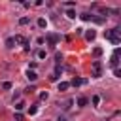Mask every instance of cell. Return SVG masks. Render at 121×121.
I'll return each mask as SVG.
<instances>
[{
  "label": "cell",
  "instance_id": "obj_26",
  "mask_svg": "<svg viewBox=\"0 0 121 121\" xmlns=\"http://www.w3.org/2000/svg\"><path fill=\"white\" fill-rule=\"evenodd\" d=\"M47 96H49L47 93H40V98H42V100H47Z\"/></svg>",
  "mask_w": 121,
  "mask_h": 121
},
{
  "label": "cell",
  "instance_id": "obj_18",
  "mask_svg": "<svg viewBox=\"0 0 121 121\" xmlns=\"http://www.w3.org/2000/svg\"><path fill=\"white\" fill-rule=\"evenodd\" d=\"M26 23H28V17H21L19 19V25H26Z\"/></svg>",
  "mask_w": 121,
  "mask_h": 121
},
{
  "label": "cell",
  "instance_id": "obj_4",
  "mask_svg": "<svg viewBox=\"0 0 121 121\" xmlns=\"http://www.w3.org/2000/svg\"><path fill=\"white\" fill-rule=\"evenodd\" d=\"M83 83H85L83 78H74V79L70 81V85H74V87H79V85H83Z\"/></svg>",
  "mask_w": 121,
  "mask_h": 121
},
{
  "label": "cell",
  "instance_id": "obj_2",
  "mask_svg": "<svg viewBox=\"0 0 121 121\" xmlns=\"http://www.w3.org/2000/svg\"><path fill=\"white\" fill-rule=\"evenodd\" d=\"M93 76L95 78H100L102 76V64H100V60H95L93 62Z\"/></svg>",
  "mask_w": 121,
  "mask_h": 121
},
{
  "label": "cell",
  "instance_id": "obj_22",
  "mask_svg": "<svg viewBox=\"0 0 121 121\" xmlns=\"http://www.w3.org/2000/svg\"><path fill=\"white\" fill-rule=\"evenodd\" d=\"M113 74H115V78H121V70L119 68H113Z\"/></svg>",
  "mask_w": 121,
  "mask_h": 121
},
{
  "label": "cell",
  "instance_id": "obj_7",
  "mask_svg": "<svg viewBox=\"0 0 121 121\" xmlns=\"http://www.w3.org/2000/svg\"><path fill=\"white\" fill-rule=\"evenodd\" d=\"M26 78H28L30 81H36V79H38V76H36L34 70H28V72H26Z\"/></svg>",
  "mask_w": 121,
  "mask_h": 121
},
{
  "label": "cell",
  "instance_id": "obj_12",
  "mask_svg": "<svg viewBox=\"0 0 121 121\" xmlns=\"http://www.w3.org/2000/svg\"><path fill=\"white\" fill-rule=\"evenodd\" d=\"M93 55H95V57H100V55H102V47H95V49H93Z\"/></svg>",
  "mask_w": 121,
  "mask_h": 121
},
{
  "label": "cell",
  "instance_id": "obj_11",
  "mask_svg": "<svg viewBox=\"0 0 121 121\" xmlns=\"http://www.w3.org/2000/svg\"><path fill=\"white\" fill-rule=\"evenodd\" d=\"M87 102H89V100H87L85 96H79V98H78V106H87Z\"/></svg>",
  "mask_w": 121,
  "mask_h": 121
},
{
  "label": "cell",
  "instance_id": "obj_19",
  "mask_svg": "<svg viewBox=\"0 0 121 121\" xmlns=\"http://www.w3.org/2000/svg\"><path fill=\"white\" fill-rule=\"evenodd\" d=\"M70 104H72V100H66V102H62V108H64V110H68V108H70Z\"/></svg>",
  "mask_w": 121,
  "mask_h": 121
},
{
  "label": "cell",
  "instance_id": "obj_3",
  "mask_svg": "<svg viewBox=\"0 0 121 121\" xmlns=\"http://www.w3.org/2000/svg\"><path fill=\"white\" fill-rule=\"evenodd\" d=\"M117 62H119V49H115V51H113V55H112V60H110L112 68H117Z\"/></svg>",
  "mask_w": 121,
  "mask_h": 121
},
{
  "label": "cell",
  "instance_id": "obj_23",
  "mask_svg": "<svg viewBox=\"0 0 121 121\" xmlns=\"http://www.w3.org/2000/svg\"><path fill=\"white\" fill-rule=\"evenodd\" d=\"M57 79H59L57 74H51V76H49V81H57Z\"/></svg>",
  "mask_w": 121,
  "mask_h": 121
},
{
  "label": "cell",
  "instance_id": "obj_15",
  "mask_svg": "<svg viewBox=\"0 0 121 121\" xmlns=\"http://www.w3.org/2000/svg\"><path fill=\"white\" fill-rule=\"evenodd\" d=\"M66 15H68L70 19H74V17H76V11H74V9H68V11H66Z\"/></svg>",
  "mask_w": 121,
  "mask_h": 121
},
{
  "label": "cell",
  "instance_id": "obj_17",
  "mask_svg": "<svg viewBox=\"0 0 121 121\" xmlns=\"http://www.w3.org/2000/svg\"><path fill=\"white\" fill-rule=\"evenodd\" d=\"M2 89H6V91L11 89V83H9V81H4V83H2Z\"/></svg>",
  "mask_w": 121,
  "mask_h": 121
},
{
  "label": "cell",
  "instance_id": "obj_6",
  "mask_svg": "<svg viewBox=\"0 0 121 121\" xmlns=\"http://www.w3.org/2000/svg\"><path fill=\"white\" fill-rule=\"evenodd\" d=\"M13 40H15V42H17V43H21V45H26V43H28V42H26V38H25V36H15V38H13Z\"/></svg>",
  "mask_w": 121,
  "mask_h": 121
},
{
  "label": "cell",
  "instance_id": "obj_16",
  "mask_svg": "<svg viewBox=\"0 0 121 121\" xmlns=\"http://www.w3.org/2000/svg\"><path fill=\"white\" fill-rule=\"evenodd\" d=\"M38 59H45V49H40L38 51Z\"/></svg>",
  "mask_w": 121,
  "mask_h": 121
},
{
  "label": "cell",
  "instance_id": "obj_5",
  "mask_svg": "<svg viewBox=\"0 0 121 121\" xmlns=\"http://www.w3.org/2000/svg\"><path fill=\"white\" fill-rule=\"evenodd\" d=\"M85 38L91 42V40H95V38H96V32H95V30H87V32H85Z\"/></svg>",
  "mask_w": 121,
  "mask_h": 121
},
{
  "label": "cell",
  "instance_id": "obj_13",
  "mask_svg": "<svg viewBox=\"0 0 121 121\" xmlns=\"http://www.w3.org/2000/svg\"><path fill=\"white\" fill-rule=\"evenodd\" d=\"M13 43H15L13 38H8V40H6V45H8V47H13Z\"/></svg>",
  "mask_w": 121,
  "mask_h": 121
},
{
  "label": "cell",
  "instance_id": "obj_24",
  "mask_svg": "<svg viewBox=\"0 0 121 121\" xmlns=\"http://www.w3.org/2000/svg\"><path fill=\"white\" fill-rule=\"evenodd\" d=\"M93 104L98 106V104H100V98H98V96H93Z\"/></svg>",
  "mask_w": 121,
  "mask_h": 121
},
{
  "label": "cell",
  "instance_id": "obj_21",
  "mask_svg": "<svg viewBox=\"0 0 121 121\" xmlns=\"http://www.w3.org/2000/svg\"><path fill=\"white\" fill-rule=\"evenodd\" d=\"M23 119H25V117H23V113H19V112H17V113H15V121H23Z\"/></svg>",
  "mask_w": 121,
  "mask_h": 121
},
{
  "label": "cell",
  "instance_id": "obj_8",
  "mask_svg": "<svg viewBox=\"0 0 121 121\" xmlns=\"http://www.w3.org/2000/svg\"><path fill=\"white\" fill-rule=\"evenodd\" d=\"M47 42H49V45L53 47V45H55V42H57V36H55V34H49V36H47Z\"/></svg>",
  "mask_w": 121,
  "mask_h": 121
},
{
  "label": "cell",
  "instance_id": "obj_20",
  "mask_svg": "<svg viewBox=\"0 0 121 121\" xmlns=\"http://www.w3.org/2000/svg\"><path fill=\"white\" fill-rule=\"evenodd\" d=\"M36 112H38V108H36V106H32V108H28V113H30V115H34Z\"/></svg>",
  "mask_w": 121,
  "mask_h": 121
},
{
  "label": "cell",
  "instance_id": "obj_25",
  "mask_svg": "<svg viewBox=\"0 0 121 121\" xmlns=\"http://www.w3.org/2000/svg\"><path fill=\"white\" fill-rule=\"evenodd\" d=\"M55 60H57V62H60V60H62V55H60V53H57V55H55Z\"/></svg>",
  "mask_w": 121,
  "mask_h": 121
},
{
  "label": "cell",
  "instance_id": "obj_10",
  "mask_svg": "<svg viewBox=\"0 0 121 121\" xmlns=\"http://www.w3.org/2000/svg\"><path fill=\"white\" fill-rule=\"evenodd\" d=\"M38 26H40V28H45V26H47V21H45L43 17H40V19H38Z\"/></svg>",
  "mask_w": 121,
  "mask_h": 121
},
{
  "label": "cell",
  "instance_id": "obj_14",
  "mask_svg": "<svg viewBox=\"0 0 121 121\" xmlns=\"http://www.w3.org/2000/svg\"><path fill=\"white\" fill-rule=\"evenodd\" d=\"M23 108H25V102H17V104H15V110H17V112H21Z\"/></svg>",
  "mask_w": 121,
  "mask_h": 121
},
{
  "label": "cell",
  "instance_id": "obj_1",
  "mask_svg": "<svg viewBox=\"0 0 121 121\" xmlns=\"http://www.w3.org/2000/svg\"><path fill=\"white\" fill-rule=\"evenodd\" d=\"M106 40H110L112 43H119L121 42V30L119 28H112V30H106Z\"/></svg>",
  "mask_w": 121,
  "mask_h": 121
},
{
  "label": "cell",
  "instance_id": "obj_9",
  "mask_svg": "<svg viewBox=\"0 0 121 121\" xmlns=\"http://www.w3.org/2000/svg\"><path fill=\"white\" fill-rule=\"evenodd\" d=\"M68 87H70V83H68V81H60V83H59V91H66Z\"/></svg>",
  "mask_w": 121,
  "mask_h": 121
}]
</instances>
